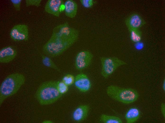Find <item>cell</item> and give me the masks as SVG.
<instances>
[{
  "mask_svg": "<svg viewBox=\"0 0 165 123\" xmlns=\"http://www.w3.org/2000/svg\"><path fill=\"white\" fill-rule=\"evenodd\" d=\"M75 79V78L73 75L68 74L63 77L62 81L69 86L73 84L74 83Z\"/></svg>",
  "mask_w": 165,
  "mask_h": 123,
  "instance_id": "cell-19",
  "label": "cell"
},
{
  "mask_svg": "<svg viewBox=\"0 0 165 123\" xmlns=\"http://www.w3.org/2000/svg\"><path fill=\"white\" fill-rule=\"evenodd\" d=\"M42 63L45 66L55 69L58 71H60V69L49 57L46 55H42Z\"/></svg>",
  "mask_w": 165,
  "mask_h": 123,
  "instance_id": "cell-16",
  "label": "cell"
},
{
  "mask_svg": "<svg viewBox=\"0 0 165 123\" xmlns=\"http://www.w3.org/2000/svg\"><path fill=\"white\" fill-rule=\"evenodd\" d=\"M41 0H26V5L27 7L30 6H35L37 7L41 5Z\"/></svg>",
  "mask_w": 165,
  "mask_h": 123,
  "instance_id": "cell-20",
  "label": "cell"
},
{
  "mask_svg": "<svg viewBox=\"0 0 165 123\" xmlns=\"http://www.w3.org/2000/svg\"><path fill=\"white\" fill-rule=\"evenodd\" d=\"M74 83L76 87L83 92L88 91L91 87L90 80L87 76L84 74H78L75 78Z\"/></svg>",
  "mask_w": 165,
  "mask_h": 123,
  "instance_id": "cell-9",
  "label": "cell"
},
{
  "mask_svg": "<svg viewBox=\"0 0 165 123\" xmlns=\"http://www.w3.org/2000/svg\"><path fill=\"white\" fill-rule=\"evenodd\" d=\"M57 88L59 92L62 95L67 92L69 89L68 86L62 81H58Z\"/></svg>",
  "mask_w": 165,
  "mask_h": 123,
  "instance_id": "cell-18",
  "label": "cell"
},
{
  "mask_svg": "<svg viewBox=\"0 0 165 123\" xmlns=\"http://www.w3.org/2000/svg\"><path fill=\"white\" fill-rule=\"evenodd\" d=\"M140 111L138 108L132 107L130 108L126 113L125 117L127 123H133L139 118Z\"/></svg>",
  "mask_w": 165,
  "mask_h": 123,
  "instance_id": "cell-14",
  "label": "cell"
},
{
  "mask_svg": "<svg viewBox=\"0 0 165 123\" xmlns=\"http://www.w3.org/2000/svg\"><path fill=\"white\" fill-rule=\"evenodd\" d=\"M65 15L71 18H74L76 15L78 9L76 3L73 0H67L64 3Z\"/></svg>",
  "mask_w": 165,
  "mask_h": 123,
  "instance_id": "cell-13",
  "label": "cell"
},
{
  "mask_svg": "<svg viewBox=\"0 0 165 123\" xmlns=\"http://www.w3.org/2000/svg\"><path fill=\"white\" fill-rule=\"evenodd\" d=\"M79 31L66 22L55 27L51 36L43 46V51L47 56L54 57L68 49L77 40Z\"/></svg>",
  "mask_w": 165,
  "mask_h": 123,
  "instance_id": "cell-1",
  "label": "cell"
},
{
  "mask_svg": "<svg viewBox=\"0 0 165 123\" xmlns=\"http://www.w3.org/2000/svg\"><path fill=\"white\" fill-rule=\"evenodd\" d=\"M101 65V74L107 78L119 67L127 64V63L115 57H101L100 58Z\"/></svg>",
  "mask_w": 165,
  "mask_h": 123,
  "instance_id": "cell-5",
  "label": "cell"
},
{
  "mask_svg": "<svg viewBox=\"0 0 165 123\" xmlns=\"http://www.w3.org/2000/svg\"><path fill=\"white\" fill-rule=\"evenodd\" d=\"M64 9V3L63 0H49L45 8L46 12L58 17Z\"/></svg>",
  "mask_w": 165,
  "mask_h": 123,
  "instance_id": "cell-8",
  "label": "cell"
},
{
  "mask_svg": "<svg viewBox=\"0 0 165 123\" xmlns=\"http://www.w3.org/2000/svg\"><path fill=\"white\" fill-rule=\"evenodd\" d=\"M80 1L83 6L87 8L91 7L94 4L93 0H80Z\"/></svg>",
  "mask_w": 165,
  "mask_h": 123,
  "instance_id": "cell-21",
  "label": "cell"
},
{
  "mask_svg": "<svg viewBox=\"0 0 165 123\" xmlns=\"http://www.w3.org/2000/svg\"><path fill=\"white\" fill-rule=\"evenodd\" d=\"M108 95L116 101L125 104L132 103L138 99V94L135 90L123 88L115 85L108 86L106 89Z\"/></svg>",
  "mask_w": 165,
  "mask_h": 123,
  "instance_id": "cell-4",
  "label": "cell"
},
{
  "mask_svg": "<svg viewBox=\"0 0 165 123\" xmlns=\"http://www.w3.org/2000/svg\"><path fill=\"white\" fill-rule=\"evenodd\" d=\"M129 31L130 38L131 41L136 43L139 42L142 38L141 31L139 29L131 30Z\"/></svg>",
  "mask_w": 165,
  "mask_h": 123,
  "instance_id": "cell-17",
  "label": "cell"
},
{
  "mask_svg": "<svg viewBox=\"0 0 165 123\" xmlns=\"http://www.w3.org/2000/svg\"><path fill=\"white\" fill-rule=\"evenodd\" d=\"M161 111L163 117H165V104L164 103H162L161 106Z\"/></svg>",
  "mask_w": 165,
  "mask_h": 123,
  "instance_id": "cell-23",
  "label": "cell"
},
{
  "mask_svg": "<svg viewBox=\"0 0 165 123\" xmlns=\"http://www.w3.org/2000/svg\"><path fill=\"white\" fill-rule=\"evenodd\" d=\"M100 119L101 121L104 123H123L122 120L118 117L104 114H102L101 115Z\"/></svg>",
  "mask_w": 165,
  "mask_h": 123,
  "instance_id": "cell-15",
  "label": "cell"
},
{
  "mask_svg": "<svg viewBox=\"0 0 165 123\" xmlns=\"http://www.w3.org/2000/svg\"><path fill=\"white\" fill-rule=\"evenodd\" d=\"M22 0H11V1L13 4L16 10L19 11L20 9V5Z\"/></svg>",
  "mask_w": 165,
  "mask_h": 123,
  "instance_id": "cell-22",
  "label": "cell"
},
{
  "mask_svg": "<svg viewBox=\"0 0 165 123\" xmlns=\"http://www.w3.org/2000/svg\"><path fill=\"white\" fill-rule=\"evenodd\" d=\"M10 35L11 39L15 41H27L29 37L28 27L23 24L16 25L11 30Z\"/></svg>",
  "mask_w": 165,
  "mask_h": 123,
  "instance_id": "cell-7",
  "label": "cell"
},
{
  "mask_svg": "<svg viewBox=\"0 0 165 123\" xmlns=\"http://www.w3.org/2000/svg\"><path fill=\"white\" fill-rule=\"evenodd\" d=\"M42 123H52L53 122L50 120H45L43 121Z\"/></svg>",
  "mask_w": 165,
  "mask_h": 123,
  "instance_id": "cell-26",
  "label": "cell"
},
{
  "mask_svg": "<svg viewBox=\"0 0 165 123\" xmlns=\"http://www.w3.org/2000/svg\"><path fill=\"white\" fill-rule=\"evenodd\" d=\"M125 24L129 30H138L144 25L145 22L139 14L133 13L125 20Z\"/></svg>",
  "mask_w": 165,
  "mask_h": 123,
  "instance_id": "cell-10",
  "label": "cell"
},
{
  "mask_svg": "<svg viewBox=\"0 0 165 123\" xmlns=\"http://www.w3.org/2000/svg\"><path fill=\"white\" fill-rule=\"evenodd\" d=\"M25 81L24 76L20 73H14L7 76L0 87V106L6 98L17 93Z\"/></svg>",
  "mask_w": 165,
  "mask_h": 123,
  "instance_id": "cell-2",
  "label": "cell"
},
{
  "mask_svg": "<svg viewBox=\"0 0 165 123\" xmlns=\"http://www.w3.org/2000/svg\"><path fill=\"white\" fill-rule=\"evenodd\" d=\"M62 94L57 88V82L46 81L39 87L36 93V97L39 104L42 105L52 104L57 100Z\"/></svg>",
  "mask_w": 165,
  "mask_h": 123,
  "instance_id": "cell-3",
  "label": "cell"
},
{
  "mask_svg": "<svg viewBox=\"0 0 165 123\" xmlns=\"http://www.w3.org/2000/svg\"><path fill=\"white\" fill-rule=\"evenodd\" d=\"M89 106L87 105H80L74 110L73 114V119L77 122H81L87 118L89 110Z\"/></svg>",
  "mask_w": 165,
  "mask_h": 123,
  "instance_id": "cell-12",
  "label": "cell"
},
{
  "mask_svg": "<svg viewBox=\"0 0 165 123\" xmlns=\"http://www.w3.org/2000/svg\"><path fill=\"white\" fill-rule=\"evenodd\" d=\"M17 54V51L14 47L9 46L4 47L0 50V62H9L14 59Z\"/></svg>",
  "mask_w": 165,
  "mask_h": 123,
  "instance_id": "cell-11",
  "label": "cell"
},
{
  "mask_svg": "<svg viewBox=\"0 0 165 123\" xmlns=\"http://www.w3.org/2000/svg\"><path fill=\"white\" fill-rule=\"evenodd\" d=\"M139 42L137 43L136 47L137 48L140 49L142 48V47L143 46L142 44L141 43H139Z\"/></svg>",
  "mask_w": 165,
  "mask_h": 123,
  "instance_id": "cell-24",
  "label": "cell"
},
{
  "mask_svg": "<svg viewBox=\"0 0 165 123\" xmlns=\"http://www.w3.org/2000/svg\"><path fill=\"white\" fill-rule=\"evenodd\" d=\"M162 84V88L164 91H165V79H164Z\"/></svg>",
  "mask_w": 165,
  "mask_h": 123,
  "instance_id": "cell-25",
  "label": "cell"
},
{
  "mask_svg": "<svg viewBox=\"0 0 165 123\" xmlns=\"http://www.w3.org/2000/svg\"><path fill=\"white\" fill-rule=\"evenodd\" d=\"M93 58V54L89 51L82 50L79 52L77 54L75 58L76 69L81 71L86 68L90 65Z\"/></svg>",
  "mask_w": 165,
  "mask_h": 123,
  "instance_id": "cell-6",
  "label": "cell"
}]
</instances>
